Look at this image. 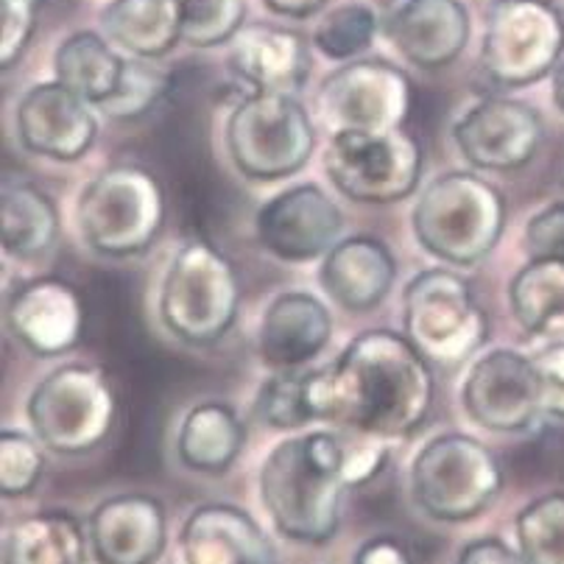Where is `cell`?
Returning <instances> with one entry per match:
<instances>
[{"instance_id": "cell-1", "label": "cell", "mask_w": 564, "mask_h": 564, "mask_svg": "<svg viewBox=\"0 0 564 564\" xmlns=\"http://www.w3.org/2000/svg\"><path fill=\"white\" fill-rule=\"evenodd\" d=\"M431 360L391 330H367L330 367L307 372L313 422H333L375 438H405L433 409Z\"/></svg>"}, {"instance_id": "cell-2", "label": "cell", "mask_w": 564, "mask_h": 564, "mask_svg": "<svg viewBox=\"0 0 564 564\" xmlns=\"http://www.w3.org/2000/svg\"><path fill=\"white\" fill-rule=\"evenodd\" d=\"M347 447L327 431L291 436L265 456L260 498L285 540L325 545L341 525Z\"/></svg>"}, {"instance_id": "cell-3", "label": "cell", "mask_w": 564, "mask_h": 564, "mask_svg": "<svg viewBox=\"0 0 564 564\" xmlns=\"http://www.w3.org/2000/svg\"><path fill=\"white\" fill-rule=\"evenodd\" d=\"M411 221L425 252L451 265H473L503 238L506 198L492 182L453 171L422 191Z\"/></svg>"}, {"instance_id": "cell-4", "label": "cell", "mask_w": 564, "mask_h": 564, "mask_svg": "<svg viewBox=\"0 0 564 564\" xmlns=\"http://www.w3.org/2000/svg\"><path fill=\"white\" fill-rule=\"evenodd\" d=\"M240 307V282L232 260L207 240H187L176 249L163 291V325L193 347L218 344L235 327Z\"/></svg>"}, {"instance_id": "cell-5", "label": "cell", "mask_w": 564, "mask_h": 564, "mask_svg": "<svg viewBox=\"0 0 564 564\" xmlns=\"http://www.w3.org/2000/svg\"><path fill=\"white\" fill-rule=\"evenodd\" d=\"M118 397L107 372L87 364L54 369L29 397V422L36 442L59 456H85L115 431Z\"/></svg>"}, {"instance_id": "cell-6", "label": "cell", "mask_w": 564, "mask_h": 564, "mask_svg": "<svg viewBox=\"0 0 564 564\" xmlns=\"http://www.w3.org/2000/svg\"><path fill=\"white\" fill-rule=\"evenodd\" d=\"M165 221V196L154 174L138 165L101 171L76 205L78 232L107 258H132L156 240Z\"/></svg>"}, {"instance_id": "cell-7", "label": "cell", "mask_w": 564, "mask_h": 564, "mask_svg": "<svg viewBox=\"0 0 564 564\" xmlns=\"http://www.w3.org/2000/svg\"><path fill=\"white\" fill-rule=\"evenodd\" d=\"M227 151L247 180L276 182L300 174L311 163L316 129L291 93L254 90L229 112Z\"/></svg>"}, {"instance_id": "cell-8", "label": "cell", "mask_w": 564, "mask_h": 564, "mask_svg": "<svg viewBox=\"0 0 564 564\" xmlns=\"http://www.w3.org/2000/svg\"><path fill=\"white\" fill-rule=\"evenodd\" d=\"M503 489L495 453L467 433L431 438L411 464V495L427 517L464 522L478 517Z\"/></svg>"}, {"instance_id": "cell-9", "label": "cell", "mask_w": 564, "mask_h": 564, "mask_svg": "<svg viewBox=\"0 0 564 564\" xmlns=\"http://www.w3.org/2000/svg\"><path fill=\"white\" fill-rule=\"evenodd\" d=\"M409 341L436 367H458L489 338V318L469 282L451 269L416 274L402 296Z\"/></svg>"}, {"instance_id": "cell-10", "label": "cell", "mask_w": 564, "mask_h": 564, "mask_svg": "<svg viewBox=\"0 0 564 564\" xmlns=\"http://www.w3.org/2000/svg\"><path fill=\"white\" fill-rule=\"evenodd\" d=\"M564 56V18L551 0H495L480 67L498 87H529Z\"/></svg>"}, {"instance_id": "cell-11", "label": "cell", "mask_w": 564, "mask_h": 564, "mask_svg": "<svg viewBox=\"0 0 564 564\" xmlns=\"http://www.w3.org/2000/svg\"><path fill=\"white\" fill-rule=\"evenodd\" d=\"M325 171L338 193L358 205H394L416 191L422 145L405 127L389 132H336Z\"/></svg>"}, {"instance_id": "cell-12", "label": "cell", "mask_w": 564, "mask_h": 564, "mask_svg": "<svg viewBox=\"0 0 564 564\" xmlns=\"http://www.w3.org/2000/svg\"><path fill=\"white\" fill-rule=\"evenodd\" d=\"M318 112L333 134L400 129L411 112V82L391 62L352 59L322 82Z\"/></svg>"}, {"instance_id": "cell-13", "label": "cell", "mask_w": 564, "mask_h": 564, "mask_svg": "<svg viewBox=\"0 0 564 564\" xmlns=\"http://www.w3.org/2000/svg\"><path fill=\"white\" fill-rule=\"evenodd\" d=\"M464 411L484 431L520 433L545 416L534 360L514 349L480 355L462 389Z\"/></svg>"}, {"instance_id": "cell-14", "label": "cell", "mask_w": 564, "mask_h": 564, "mask_svg": "<svg viewBox=\"0 0 564 564\" xmlns=\"http://www.w3.org/2000/svg\"><path fill=\"white\" fill-rule=\"evenodd\" d=\"M545 127L534 107L514 98H484L453 127V140L473 169L520 171L540 151Z\"/></svg>"}, {"instance_id": "cell-15", "label": "cell", "mask_w": 564, "mask_h": 564, "mask_svg": "<svg viewBox=\"0 0 564 564\" xmlns=\"http://www.w3.org/2000/svg\"><path fill=\"white\" fill-rule=\"evenodd\" d=\"M258 240L285 263L325 258L341 238L344 213L316 185H294L269 198L258 213Z\"/></svg>"}, {"instance_id": "cell-16", "label": "cell", "mask_w": 564, "mask_h": 564, "mask_svg": "<svg viewBox=\"0 0 564 564\" xmlns=\"http://www.w3.org/2000/svg\"><path fill=\"white\" fill-rule=\"evenodd\" d=\"M18 138L25 151L56 163L82 160L98 138L93 104L62 82L34 85L18 104Z\"/></svg>"}, {"instance_id": "cell-17", "label": "cell", "mask_w": 564, "mask_h": 564, "mask_svg": "<svg viewBox=\"0 0 564 564\" xmlns=\"http://www.w3.org/2000/svg\"><path fill=\"white\" fill-rule=\"evenodd\" d=\"M7 325L29 352L54 358L78 344L85 330V302L76 285L59 276H36L12 291Z\"/></svg>"}, {"instance_id": "cell-18", "label": "cell", "mask_w": 564, "mask_h": 564, "mask_svg": "<svg viewBox=\"0 0 564 564\" xmlns=\"http://www.w3.org/2000/svg\"><path fill=\"white\" fill-rule=\"evenodd\" d=\"M386 36L411 65L442 70L469 43V12L462 0H402L386 20Z\"/></svg>"}, {"instance_id": "cell-19", "label": "cell", "mask_w": 564, "mask_h": 564, "mask_svg": "<svg viewBox=\"0 0 564 564\" xmlns=\"http://www.w3.org/2000/svg\"><path fill=\"white\" fill-rule=\"evenodd\" d=\"M165 506L151 495H115L90 517L98 564H156L165 553Z\"/></svg>"}, {"instance_id": "cell-20", "label": "cell", "mask_w": 564, "mask_h": 564, "mask_svg": "<svg viewBox=\"0 0 564 564\" xmlns=\"http://www.w3.org/2000/svg\"><path fill=\"white\" fill-rule=\"evenodd\" d=\"M305 36L271 23H249L229 43V67L260 93H300L311 76Z\"/></svg>"}, {"instance_id": "cell-21", "label": "cell", "mask_w": 564, "mask_h": 564, "mask_svg": "<svg viewBox=\"0 0 564 564\" xmlns=\"http://www.w3.org/2000/svg\"><path fill=\"white\" fill-rule=\"evenodd\" d=\"M185 564H274V545L249 511L229 503L198 506L182 525Z\"/></svg>"}, {"instance_id": "cell-22", "label": "cell", "mask_w": 564, "mask_h": 564, "mask_svg": "<svg viewBox=\"0 0 564 564\" xmlns=\"http://www.w3.org/2000/svg\"><path fill=\"white\" fill-rule=\"evenodd\" d=\"M333 336L327 307L305 291L274 296L260 322V358L274 372H291L325 352Z\"/></svg>"}, {"instance_id": "cell-23", "label": "cell", "mask_w": 564, "mask_h": 564, "mask_svg": "<svg viewBox=\"0 0 564 564\" xmlns=\"http://www.w3.org/2000/svg\"><path fill=\"white\" fill-rule=\"evenodd\" d=\"M397 280V263L383 240L352 235L338 240L325 254L318 282L344 311L367 313L389 296Z\"/></svg>"}, {"instance_id": "cell-24", "label": "cell", "mask_w": 564, "mask_h": 564, "mask_svg": "<svg viewBox=\"0 0 564 564\" xmlns=\"http://www.w3.org/2000/svg\"><path fill=\"white\" fill-rule=\"evenodd\" d=\"M243 422L227 402L207 400L185 414L176 436L182 467L198 475H224L243 451Z\"/></svg>"}, {"instance_id": "cell-25", "label": "cell", "mask_w": 564, "mask_h": 564, "mask_svg": "<svg viewBox=\"0 0 564 564\" xmlns=\"http://www.w3.org/2000/svg\"><path fill=\"white\" fill-rule=\"evenodd\" d=\"M101 29L109 43L140 59H160L182 43L176 0H109Z\"/></svg>"}, {"instance_id": "cell-26", "label": "cell", "mask_w": 564, "mask_h": 564, "mask_svg": "<svg viewBox=\"0 0 564 564\" xmlns=\"http://www.w3.org/2000/svg\"><path fill=\"white\" fill-rule=\"evenodd\" d=\"M87 540L67 511H36L12 522L3 542V564H85Z\"/></svg>"}, {"instance_id": "cell-27", "label": "cell", "mask_w": 564, "mask_h": 564, "mask_svg": "<svg viewBox=\"0 0 564 564\" xmlns=\"http://www.w3.org/2000/svg\"><path fill=\"white\" fill-rule=\"evenodd\" d=\"M127 59L96 31H76L56 48L54 73L56 82L70 87L82 98L101 107L118 93Z\"/></svg>"}, {"instance_id": "cell-28", "label": "cell", "mask_w": 564, "mask_h": 564, "mask_svg": "<svg viewBox=\"0 0 564 564\" xmlns=\"http://www.w3.org/2000/svg\"><path fill=\"white\" fill-rule=\"evenodd\" d=\"M0 232L7 254L20 260L40 258L59 238V213L48 193L31 182H7Z\"/></svg>"}, {"instance_id": "cell-29", "label": "cell", "mask_w": 564, "mask_h": 564, "mask_svg": "<svg viewBox=\"0 0 564 564\" xmlns=\"http://www.w3.org/2000/svg\"><path fill=\"white\" fill-rule=\"evenodd\" d=\"M509 305L529 336H545L564 325V260L531 258L511 280Z\"/></svg>"}, {"instance_id": "cell-30", "label": "cell", "mask_w": 564, "mask_h": 564, "mask_svg": "<svg viewBox=\"0 0 564 564\" xmlns=\"http://www.w3.org/2000/svg\"><path fill=\"white\" fill-rule=\"evenodd\" d=\"M517 551L529 564H564V492L531 500L514 520Z\"/></svg>"}, {"instance_id": "cell-31", "label": "cell", "mask_w": 564, "mask_h": 564, "mask_svg": "<svg viewBox=\"0 0 564 564\" xmlns=\"http://www.w3.org/2000/svg\"><path fill=\"white\" fill-rule=\"evenodd\" d=\"M182 14V43L218 48L232 43L247 25V0H176Z\"/></svg>"}, {"instance_id": "cell-32", "label": "cell", "mask_w": 564, "mask_h": 564, "mask_svg": "<svg viewBox=\"0 0 564 564\" xmlns=\"http://www.w3.org/2000/svg\"><path fill=\"white\" fill-rule=\"evenodd\" d=\"M375 34H378V14L367 3H344L322 18L313 43L327 59L352 62L375 43Z\"/></svg>"}, {"instance_id": "cell-33", "label": "cell", "mask_w": 564, "mask_h": 564, "mask_svg": "<svg viewBox=\"0 0 564 564\" xmlns=\"http://www.w3.org/2000/svg\"><path fill=\"white\" fill-rule=\"evenodd\" d=\"M254 414L276 431H300L313 422L307 405V372H274L254 397Z\"/></svg>"}, {"instance_id": "cell-34", "label": "cell", "mask_w": 564, "mask_h": 564, "mask_svg": "<svg viewBox=\"0 0 564 564\" xmlns=\"http://www.w3.org/2000/svg\"><path fill=\"white\" fill-rule=\"evenodd\" d=\"M165 90H169V73L154 67L149 59L134 56V59H127L118 93L98 109H104L109 118L132 120L151 112L154 104L165 96Z\"/></svg>"}, {"instance_id": "cell-35", "label": "cell", "mask_w": 564, "mask_h": 564, "mask_svg": "<svg viewBox=\"0 0 564 564\" xmlns=\"http://www.w3.org/2000/svg\"><path fill=\"white\" fill-rule=\"evenodd\" d=\"M45 469L43 447L25 433H0V489L7 498L29 495Z\"/></svg>"}, {"instance_id": "cell-36", "label": "cell", "mask_w": 564, "mask_h": 564, "mask_svg": "<svg viewBox=\"0 0 564 564\" xmlns=\"http://www.w3.org/2000/svg\"><path fill=\"white\" fill-rule=\"evenodd\" d=\"M43 0H0V65L14 67L34 36Z\"/></svg>"}, {"instance_id": "cell-37", "label": "cell", "mask_w": 564, "mask_h": 564, "mask_svg": "<svg viewBox=\"0 0 564 564\" xmlns=\"http://www.w3.org/2000/svg\"><path fill=\"white\" fill-rule=\"evenodd\" d=\"M531 360H534L536 378H540L542 411L553 420L564 422V341L540 349L536 355H531Z\"/></svg>"}, {"instance_id": "cell-38", "label": "cell", "mask_w": 564, "mask_h": 564, "mask_svg": "<svg viewBox=\"0 0 564 564\" xmlns=\"http://www.w3.org/2000/svg\"><path fill=\"white\" fill-rule=\"evenodd\" d=\"M525 249L531 258L564 260V202L547 205L525 227Z\"/></svg>"}, {"instance_id": "cell-39", "label": "cell", "mask_w": 564, "mask_h": 564, "mask_svg": "<svg viewBox=\"0 0 564 564\" xmlns=\"http://www.w3.org/2000/svg\"><path fill=\"white\" fill-rule=\"evenodd\" d=\"M386 467V451L383 447H355L344 456V480L347 487H364L380 469Z\"/></svg>"}, {"instance_id": "cell-40", "label": "cell", "mask_w": 564, "mask_h": 564, "mask_svg": "<svg viewBox=\"0 0 564 564\" xmlns=\"http://www.w3.org/2000/svg\"><path fill=\"white\" fill-rule=\"evenodd\" d=\"M352 564H416L414 556L400 540L394 536H375V540L364 542L355 553Z\"/></svg>"}, {"instance_id": "cell-41", "label": "cell", "mask_w": 564, "mask_h": 564, "mask_svg": "<svg viewBox=\"0 0 564 564\" xmlns=\"http://www.w3.org/2000/svg\"><path fill=\"white\" fill-rule=\"evenodd\" d=\"M458 564H529V562L522 558L520 551H511L506 542L487 536V540L469 542V545L462 551V556H458Z\"/></svg>"}, {"instance_id": "cell-42", "label": "cell", "mask_w": 564, "mask_h": 564, "mask_svg": "<svg viewBox=\"0 0 564 564\" xmlns=\"http://www.w3.org/2000/svg\"><path fill=\"white\" fill-rule=\"evenodd\" d=\"M265 9L280 18H291V20H305L313 18L316 12H322L327 0H263Z\"/></svg>"}, {"instance_id": "cell-43", "label": "cell", "mask_w": 564, "mask_h": 564, "mask_svg": "<svg viewBox=\"0 0 564 564\" xmlns=\"http://www.w3.org/2000/svg\"><path fill=\"white\" fill-rule=\"evenodd\" d=\"M551 78H553V104H556V107L564 112V56H562V62L553 67Z\"/></svg>"}]
</instances>
